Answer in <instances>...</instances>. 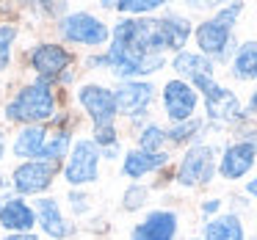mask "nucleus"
<instances>
[{
    "label": "nucleus",
    "mask_w": 257,
    "mask_h": 240,
    "mask_svg": "<svg viewBox=\"0 0 257 240\" xmlns=\"http://www.w3.org/2000/svg\"><path fill=\"white\" fill-rule=\"evenodd\" d=\"M166 47L161 31V20H124L113 31V45L102 61L113 67V72L127 75H147L155 72L163 64L161 50Z\"/></svg>",
    "instance_id": "1"
},
{
    "label": "nucleus",
    "mask_w": 257,
    "mask_h": 240,
    "mask_svg": "<svg viewBox=\"0 0 257 240\" xmlns=\"http://www.w3.org/2000/svg\"><path fill=\"white\" fill-rule=\"evenodd\" d=\"M9 119H20V122H42L53 113V94L45 83H36L23 89L14 102L6 108Z\"/></svg>",
    "instance_id": "2"
},
{
    "label": "nucleus",
    "mask_w": 257,
    "mask_h": 240,
    "mask_svg": "<svg viewBox=\"0 0 257 240\" xmlns=\"http://www.w3.org/2000/svg\"><path fill=\"white\" fill-rule=\"evenodd\" d=\"M238 14H240V6L235 3V6L218 12V17H213V20H207L205 25H199L196 42H199L202 53H221L224 50V45H227V39H229V28H232Z\"/></svg>",
    "instance_id": "3"
},
{
    "label": "nucleus",
    "mask_w": 257,
    "mask_h": 240,
    "mask_svg": "<svg viewBox=\"0 0 257 240\" xmlns=\"http://www.w3.org/2000/svg\"><path fill=\"white\" fill-rule=\"evenodd\" d=\"M80 102L91 113L94 130L111 127V119L116 116V102H113V94L108 89H102V86H83L80 89Z\"/></svg>",
    "instance_id": "4"
},
{
    "label": "nucleus",
    "mask_w": 257,
    "mask_h": 240,
    "mask_svg": "<svg viewBox=\"0 0 257 240\" xmlns=\"http://www.w3.org/2000/svg\"><path fill=\"white\" fill-rule=\"evenodd\" d=\"M61 34L69 42H83V45H102L108 39V28L91 14H69L61 23Z\"/></svg>",
    "instance_id": "5"
},
{
    "label": "nucleus",
    "mask_w": 257,
    "mask_h": 240,
    "mask_svg": "<svg viewBox=\"0 0 257 240\" xmlns=\"http://www.w3.org/2000/svg\"><path fill=\"white\" fill-rule=\"evenodd\" d=\"M97 146L91 141H80L75 144L72 149V157H69V166H67V179L72 185H80V182H94L97 179Z\"/></svg>",
    "instance_id": "6"
},
{
    "label": "nucleus",
    "mask_w": 257,
    "mask_h": 240,
    "mask_svg": "<svg viewBox=\"0 0 257 240\" xmlns=\"http://www.w3.org/2000/svg\"><path fill=\"white\" fill-rule=\"evenodd\" d=\"M210 177H213V152L207 146H194L180 166V182L196 185V182H207Z\"/></svg>",
    "instance_id": "7"
},
{
    "label": "nucleus",
    "mask_w": 257,
    "mask_h": 240,
    "mask_svg": "<svg viewBox=\"0 0 257 240\" xmlns=\"http://www.w3.org/2000/svg\"><path fill=\"white\" fill-rule=\"evenodd\" d=\"M163 102H166V111L174 122H185L196 108V94L183 80H172L166 86V91H163Z\"/></svg>",
    "instance_id": "8"
},
{
    "label": "nucleus",
    "mask_w": 257,
    "mask_h": 240,
    "mask_svg": "<svg viewBox=\"0 0 257 240\" xmlns=\"http://www.w3.org/2000/svg\"><path fill=\"white\" fill-rule=\"evenodd\" d=\"M53 166L50 163H25L14 171V185L20 193H39L50 185Z\"/></svg>",
    "instance_id": "9"
},
{
    "label": "nucleus",
    "mask_w": 257,
    "mask_h": 240,
    "mask_svg": "<svg viewBox=\"0 0 257 240\" xmlns=\"http://www.w3.org/2000/svg\"><path fill=\"white\" fill-rule=\"evenodd\" d=\"M152 100V86L147 83H124L122 89L113 94V102H116V111L127 113V116H136L141 113Z\"/></svg>",
    "instance_id": "10"
},
{
    "label": "nucleus",
    "mask_w": 257,
    "mask_h": 240,
    "mask_svg": "<svg viewBox=\"0 0 257 240\" xmlns=\"http://www.w3.org/2000/svg\"><path fill=\"white\" fill-rule=\"evenodd\" d=\"M177 232V218L172 212H152L144 223H139L133 240H172Z\"/></svg>",
    "instance_id": "11"
},
{
    "label": "nucleus",
    "mask_w": 257,
    "mask_h": 240,
    "mask_svg": "<svg viewBox=\"0 0 257 240\" xmlns=\"http://www.w3.org/2000/svg\"><path fill=\"white\" fill-rule=\"evenodd\" d=\"M254 149H257V141L254 144H235V146H229L227 155H224V160H221V174L227 179L243 177V174L251 168V163H254Z\"/></svg>",
    "instance_id": "12"
},
{
    "label": "nucleus",
    "mask_w": 257,
    "mask_h": 240,
    "mask_svg": "<svg viewBox=\"0 0 257 240\" xmlns=\"http://www.w3.org/2000/svg\"><path fill=\"white\" fill-rule=\"evenodd\" d=\"M31 61H34V69L42 78H53V75H58L69 64V53L56 45H42V47H36Z\"/></svg>",
    "instance_id": "13"
},
{
    "label": "nucleus",
    "mask_w": 257,
    "mask_h": 240,
    "mask_svg": "<svg viewBox=\"0 0 257 240\" xmlns=\"http://www.w3.org/2000/svg\"><path fill=\"white\" fill-rule=\"evenodd\" d=\"M205 102H207V113L213 119H218V122H235V119H240L238 100L227 89H221V86H216L210 94H205Z\"/></svg>",
    "instance_id": "14"
},
{
    "label": "nucleus",
    "mask_w": 257,
    "mask_h": 240,
    "mask_svg": "<svg viewBox=\"0 0 257 240\" xmlns=\"http://www.w3.org/2000/svg\"><path fill=\"white\" fill-rule=\"evenodd\" d=\"M39 221H42V229H45L50 237H67V234L72 232V226H69L61 218V212H58L56 199H42L39 201Z\"/></svg>",
    "instance_id": "15"
},
{
    "label": "nucleus",
    "mask_w": 257,
    "mask_h": 240,
    "mask_svg": "<svg viewBox=\"0 0 257 240\" xmlns=\"http://www.w3.org/2000/svg\"><path fill=\"white\" fill-rule=\"evenodd\" d=\"M0 223H3L6 229L28 232V229L34 226V212H31V207L25 204V201L14 199V201H9V204L0 210Z\"/></svg>",
    "instance_id": "16"
},
{
    "label": "nucleus",
    "mask_w": 257,
    "mask_h": 240,
    "mask_svg": "<svg viewBox=\"0 0 257 240\" xmlns=\"http://www.w3.org/2000/svg\"><path fill=\"white\" fill-rule=\"evenodd\" d=\"M174 69H177L180 75H185V78H191V80L210 78L213 75L210 61L202 58V56H194V53H180V56L174 58Z\"/></svg>",
    "instance_id": "17"
},
{
    "label": "nucleus",
    "mask_w": 257,
    "mask_h": 240,
    "mask_svg": "<svg viewBox=\"0 0 257 240\" xmlns=\"http://www.w3.org/2000/svg\"><path fill=\"white\" fill-rule=\"evenodd\" d=\"M163 163H166V155H161V152H155V155H150V152H130L127 160H124V174L127 177H141V174L163 166Z\"/></svg>",
    "instance_id": "18"
},
{
    "label": "nucleus",
    "mask_w": 257,
    "mask_h": 240,
    "mask_svg": "<svg viewBox=\"0 0 257 240\" xmlns=\"http://www.w3.org/2000/svg\"><path fill=\"white\" fill-rule=\"evenodd\" d=\"M205 237L207 240H243V229H240L235 215H227V218H216V221L207 223Z\"/></svg>",
    "instance_id": "19"
},
{
    "label": "nucleus",
    "mask_w": 257,
    "mask_h": 240,
    "mask_svg": "<svg viewBox=\"0 0 257 240\" xmlns=\"http://www.w3.org/2000/svg\"><path fill=\"white\" fill-rule=\"evenodd\" d=\"M45 130L42 127H28V130H23L20 133V138H17V144H14V152H17L20 157H36L42 152V146L47 144V138H45Z\"/></svg>",
    "instance_id": "20"
},
{
    "label": "nucleus",
    "mask_w": 257,
    "mask_h": 240,
    "mask_svg": "<svg viewBox=\"0 0 257 240\" xmlns=\"http://www.w3.org/2000/svg\"><path fill=\"white\" fill-rule=\"evenodd\" d=\"M257 75V45L246 42L235 56V78L240 80H251Z\"/></svg>",
    "instance_id": "21"
},
{
    "label": "nucleus",
    "mask_w": 257,
    "mask_h": 240,
    "mask_svg": "<svg viewBox=\"0 0 257 240\" xmlns=\"http://www.w3.org/2000/svg\"><path fill=\"white\" fill-rule=\"evenodd\" d=\"M161 31H163V39H166V47H183L185 39H188V34H191L188 23L180 20V17L161 20Z\"/></svg>",
    "instance_id": "22"
},
{
    "label": "nucleus",
    "mask_w": 257,
    "mask_h": 240,
    "mask_svg": "<svg viewBox=\"0 0 257 240\" xmlns=\"http://www.w3.org/2000/svg\"><path fill=\"white\" fill-rule=\"evenodd\" d=\"M67 146H69V135L67 133H58L53 141H47V144L42 146V152L36 157H39V160H58V157H64Z\"/></svg>",
    "instance_id": "23"
},
{
    "label": "nucleus",
    "mask_w": 257,
    "mask_h": 240,
    "mask_svg": "<svg viewBox=\"0 0 257 240\" xmlns=\"http://www.w3.org/2000/svg\"><path fill=\"white\" fill-rule=\"evenodd\" d=\"M158 6H161V0H122V3H116V9H119V12H124V14L155 12Z\"/></svg>",
    "instance_id": "24"
},
{
    "label": "nucleus",
    "mask_w": 257,
    "mask_h": 240,
    "mask_svg": "<svg viewBox=\"0 0 257 240\" xmlns=\"http://www.w3.org/2000/svg\"><path fill=\"white\" fill-rule=\"evenodd\" d=\"M14 36H17V28H12V25L0 28V69H6L9 64V47H12Z\"/></svg>",
    "instance_id": "25"
},
{
    "label": "nucleus",
    "mask_w": 257,
    "mask_h": 240,
    "mask_svg": "<svg viewBox=\"0 0 257 240\" xmlns=\"http://www.w3.org/2000/svg\"><path fill=\"white\" fill-rule=\"evenodd\" d=\"M163 144V130L161 127H147L144 135H141V149L150 152V155H155V149Z\"/></svg>",
    "instance_id": "26"
},
{
    "label": "nucleus",
    "mask_w": 257,
    "mask_h": 240,
    "mask_svg": "<svg viewBox=\"0 0 257 240\" xmlns=\"http://www.w3.org/2000/svg\"><path fill=\"white\" fill-rule=\"evenodd\" d=\"M199 127V122H185V124H177V127L172 130V141H183V138H188L194 130Z\"/></svg>",
    "instance_id": "27"
},
{
    "label": "nucleus",
    "mask_w": 257,
    "mask_h": 240,
    "mask_svg": "<svg viewBox=\"0 0 257 240\" xmlns=\"http://www.w3.org/2000/svg\"><path fill=\"white\" fill-rule=\"evenodd\" d=\"M144 188H133V190H127V196H124V207H130V210H136V207L141 204V199H144Z\"/></svg>",
    "instance_id": "28"
},
{
    "label": "nucleus",
    "mask_w": 257,
    "mask_h": 240,
    "mask_svg": "<svg viewBox=\"0 0 257 240\" xmlns=\"http://www.w3.org/2000/svg\"><path fill=\"white\" fill-rule=\"evenodd\" d=\"M6 240H36L34 234H12V237H6Z\"/></svg>",
    "instance_id": "29"
},
{
    "label": "nucleus",
    "mask_w": 257,
    "mask_h": 240,
    "mask_svg": "<svg viewBox=\"0 0 257 240\" xmlns=\"http://www.w3.org/2000/svg\"><path fill=\"white\" fill-rule=\"evenodd\" d=\"M213 210H218V201H207L205 204V212H213Z\"/></svg>",
    "instance_id": "30"
},
{
    "label": "nucleus",
    "mask_w": 257,
    "mask_h": 240,
    "mask_svg": "<svg viewBox=\"0 0 257 240\" xmlns=\"http://www.w3.org/2000/svg\"><path fill=\"white\" fill-rule=\"evenodd\" d=\"M249 193L257 196V179H251V182H249Z\"/></svg>",
    "instance_id": "31"
},
{
    "label": "nucleus",
    "mask_w": 257,
    "mask_h": 240,
    "mask_svg": "<svg viewBox=\"0 0 257 240\" xmlns=\"http://www.w3.org/2000/svg\"><path fill=\"white\" fill-rule=\"evenodd\" d=\"M251 111L257 113V91H254V97H251Z\"/></svg>",
    "instance_id": "32"
},
{
    "label": "nucleus",
    "mask_w": 257,
    "mask_h": 240,
    "mask_svg": "<svg viewBox=\"0 0 257 240\" xmlns=\"http://www.w3.org/2000/svg\"><path fill=\"white\" fill-rule=\"evenodd\" d=\"M0 155H3V135H0Z\"/></svg>",
    "instance_id": "33"
},
{
    "label": "nucleus",
    "mask_w": 257,
    "mask_h": 240,
    "mask_svg": "<svg viewBox=\"0 0 257 240\" xmlns=\"http://www.w3.org/2000/svg\"><path fill=\"white\" fill-rule=\"evenodd\" d=\"M0 185H3V182H0Z\"/></svg>",
    "instance_id": "34"
}]
</instances>
